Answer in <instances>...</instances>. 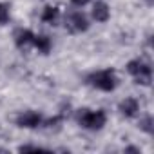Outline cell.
<instances>
[{
    "instance_id": "cell-2",
    "label": "cell",
    "mask_w": 154,
    "mask_h": 154,
    "mask_svg": "<svg viewBox=\"0 0 154 154\" xmlns=\"http://www.w3.org/2000/svg\"><path fill=\"white\" fill-rule=\"evenodd\" d=\"M107 122V116L103 111H89V109H82L78 112V123L87 129V131H100L103 129Z\"/></svg>"
},
{
    "instance_id": "cell-14",
    "label": "cell",
    "mask_w": 154,
    "mask_h": 154,
    "mask_svg": "<svg viewBox=\"0 0 154 154\" xmlns=\"http://www.w3.org/2000/svg\"><path fill=\"white\" fill-rule=\"evenodd\" d=\"M71 2H72L76 8H84L85 4H89V0H71Z\"/></svg>"
},
{
    "instance_id": "cell-9",
    "label": "cell",
    "mask_w": 154,
    "mask_h": 154,
    "mask_svg": "<svg viewBox=\"0 0 154 154\" xmlns=\"http://www.w3.org/2000/svg\"><path fill=\"white\" fill-rule=\"evenodd\" d=\"M134 82H136L138 85H145V87L150 85V82H152V71H150V65L134 76Z\"/></svg>"
},
{
    "instance_id": "cell-12",
    "label": "cell",
    "mask_w": 154,
    "mask_h": 154,
    "mask_svg": "<svg viewBox=\"0 0 154 154\" xmlns=\"http://www.w3.org/2000/svg\"><path fill=\"white\" fill-rule=\"evenodd\" d=\"M8 20H9V4L0 2V26L8 24Z\"/></svg>"
},
{
    "instance_id": "cell-3",
    "label": "cell",
    "mask_w": 154,
    "mask_h": 154,
    "mask_svg": "<svg viewBox=\"0 0 154 154\" xmlns=\"http://www.w3.org/2000/svg\"><path fill=\"white\" fill-rule=\"evenodd\" d=\"M65 27L71 33H85L89 29V20H87V17L84 13L74 11L65 18Z\"/></svg>"
},
{
    "instance_id": "cell-6",
    "label": "cell",
    "mask_w": 154,
    "mask_h": 154,
    "mask_svg": "<svg viewBox=\"0 0 154 154\" xmlns=\"http://www.w3.org/2000/svg\"><path fill=\"white\" fill-rule=\"evenodd\" d=\"M138 111H140V103H138L136 98H125V100L120 103V112H122L123 116H127V118L136 116Z\"/></svg>"
},
{
    "instance_id": "cell-1",
    "label": "cell",
    "mask_w": 154,
    "mask_h": 154,
    "mask_svg": "<svg viewBox=\"0 0 154 154\" xmlns=\"http://www.w3.org/2000/svg\"><path fill=\"white\" fill-rule=\"evenodd\" d=\"M89 84L103 93H111L116 89L118 85V78H116V72L112 69H103V71H98V72H93L89 76Z\"/></svg>"
},
{
    "instance_id": "cell-8",
    "label": "cell",
    "mask_w": 154,
    "mask_h": 154,
    "mask_svg": "<svg viewBox=\"0 0 154 154\" xmlns=\"http://www.w3.org/2000/svg\"><path fill=\"white\" fill-rule=\"evenodd\" d=\"M33 45L38 49V53H42V54H47L49 51H51V47H53V44H51V38L49 36H45V35H35V40H33Z\"/></svg>"
},
{
    "instance_id": "cell-5",
    "label": "cell",
    "mask_w": 154,
    "mask_h": 154,
    "mask_svg": "<svg viewBox=\"0 0 154 154\" xmlns=\"http://www.w3.org/2000/svg\"><path fill=\"white\" fill-rule=\"evenodd\" d=\"M33 40H35V35L29 29H18L15 33V44L18 49H27L29 45H33Z\"/></svg>"
},
{
    "instance_id": "cell-10",
    "label": "cell",
    "mask_w": 154,
    "mask_h": 154,
    "mask_svg": "<svg viewBox=\"0 0 154 154\" xmlns=\"http://www.w3.org/2000/svg\"><path fill=\"white\" fill-rule=\"evenodd\" d=\"M58 15H60L58 8L47 6V8L44 9V13H42V22H45V24H54V22L58 20Z\"/></svg>"
},
{
    "instance_id": "cell-7",
    "label": "cell",
    "mask_w": 154,
    "mask_h": 154,
    "mask_svg": "<svg viewBox=\"0 0 154 154\" xmlns=\"http://www.w3.org/2000/svg\"><path fill=\"white\" fill-rule=\"evenodd\" d=\"M109 17H111V9H109V6L105 2H96L93 6V18L96 22H102L103 24V22L109 20Z\"/></svg>"
},
{
    "instance_id": "cell-4",
    "label": "cell",
    "mask_w": 154,
    "mask_h": 154,
    "mask_svg": "<svg viewBox=\"0 0 154 154\" xmlns=\"http://www.w3.org/2000/svg\"><path fill=\"white\" fill-rule=\"evenodd\" d=\"M17 125L24 129H36L38 125H42V116L35 111H26L17 118Z\"/></svg>"
},
{
    "instance_id": "cell-11",
    "label": "cell",
    "mask_w": 154,
    "mask_h": 154,
    "mask_svg": "<svg viewBox=\"0 0 154 154\" xmlns=\"http://www.w3.org/2000/svg\"><path fill=\"white\" fill-rule=\"evenodd\" d=\"M147 67H149V63H145V62L140 60V58H138V60H131V62L127 63V71H129L132 76H136L138 72H141V71L147 69Z\"/></svg>"
},
{
    "instance_id": "cell-13",
    "label": "cell",
    "mask_w": 154,
    "mask_h": 154,
    "mask_svg": "<svg viewBox=\"0 0 154 154\" xmlns=\"http://www.w3.org/2000/svg\"><path fill=\"white\" fill-rule=\"evenodd\" d=\"M140 129L150 134V132H152V118H150V116L141 118V120H140Z\"/></svg>"
}]
</instances>
